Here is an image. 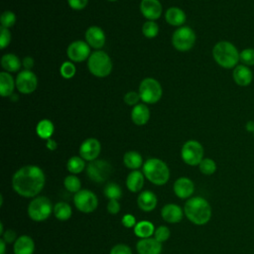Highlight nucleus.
Instances as JSON below:
<instances>
[{"label":"nucleus","mask_w":254,"mask_h":254,"mask_svg":"<svg viewBox=\"0 0 254 254\" xmlns=\"http://www.w3.org/2000/svg\"><path fill=\"white\" fill-rule=\"evenodd\" d=\"M46 177L43 170L35 165L20 168L12 178L13 190L25 197L37 196L45 187Z\"/></svg>","instance_id":"f257e3e1"},{"label":"nucleus","mask_w":254,"mask_h":254,"mask_svg":"<svg viewBox=\"0 0 254 254\" xmlns=\"http://www.w3.org/2000/svg\"><path fill=\"white\" fill-rule=\"evenodd\" d=\"M184 214L193 224L203 225L206 224L211 217V207L205 198L193 196L186 201Z\"/></svg>","instance_id":"f03ea898"},{"label":"nucleus","mask_w":254,"mask_h":254,"mask_svg":"<svg viewBox=\"0 0 254 254\" xmlns=\"http://www.w3.org/2000/svg\"><path fill=\"white\" fill-rule=\"evenodd\" d=\"M212 57L217 64L224 68H234L240 61V52L228 41L216 43L212 49Z\"/></svg>","instance_id":"7ed1b4c3"},{"label":"nucleus","mask_w":254,"mask_h":254,"mask_svg":"<svg viewBox=\"0 0 254 254\" xmlns=\"http://www.w3.org/2000/svg\"><path fill=\"white\" fill-rule=\"evenodd\" d=\"M143 174L149 182L156 186H163L170 179V170L167 164L157 158H151L144 162Z\"/></svg>","instance_id":"20e7f679"},{"label":"nucleus","mask_w":254,"mask_h":254,"mask_svg":"<svg viewBox=\"0 0 254 254\" xmlns=\"http://www.w3.org/2000/svg\"><path fill=\"white\" fill-rule=\"evenodd\" d=\"M87 66L93 75L97 77H105L112 70V62L105 52L95 51L89 56Z\"/></svg>","instance_id":"39448f33"},{"label":"nucleus","mask_w":254,"mask_h":254,"mask_svg":"<svg viewBox=\"0 0 254 254\" xmlns=\"http://www.w3.org/2000/svg\"><path fill=\"white\" fill-rule=\"evenodd\" d=\"M54 211L51 200L43 195L33 198L28 205V215L34 221L46 220Z\"/></svg>","instance_id":"423d86ee"},{"label":"nucleus","mask_w":254,"mask_h":254,"mask_svg":"<svg viewBox=\"0 0 254 254\" xmlns=\"http://www.w3.org/2000/svg\"><path fill=\"white\" fill-rule=\"evenodd\" d=\"M162 86L155 78L147 77L139 85V94L141 100L145 103L153 104L158 102L162 97Z\"/></svg>","instance_id":"0eeeda50"},{"label":"nucleus","mask_w":254,"mask_h":254,"mask_svg":"<svg viewBox=\"0 0 254 254\" xmlns=\"http://www.w3.org/2000/svg\"><path fill=\"white\" fill-rule=\"evenodd\" d=\"M195 43V34L191 28L182 26L178 28L172 36V44L174 48L180 52L190 50Z\"/></svg>","instance_id":"6e6552de"},{"label":"nucleus","mask_w":254,"mask_h":254,"mask_svg":"<svg viewBox=\"0 0 254 254\" xmlns=\"http://www.w3.org/2000/svg\"><path fill=\"white\" fill-rule=\"evenodd\" d=\"M181 156L186 164L197 166L203 159V147L195 140H189L183 145Z\"/></svg>","instance_id":"1a4fd4ad"},{"label":"nucleus","mask_w":254,"mask_h":254,"mask_svg":"<svg viewBox=\"0 0 254 254\" xmlns=\"http://www.w3.org/2000/svg\"><path fill=\"white\" fill-rule=\"evenodd\" d=\"M112 167L105 160H94L88 163L86 167V174L88 178L95 183L105 182L111 175Z\"/></svg>","instance_id":"9d476101"},{"label":"nucleus","mask_w":254,"mask_h":254,"mask_svg":"<svg viewBox=\"0 0 254 254\" xmlns=\"http://www.w3.org/2000/svg\"><path fill=\"white\" fill-rule=\"evenodd\" d=\"M73 203L79 211L90 213L94 211L98 205V199L94 192L89 190H80L73 195Z\"/></svg>","instance_id":"9b49d317"},{"label":"nucleus","mask_w":254,"mask_h":254,"mask_svg":"<svg viewBox=\"0 0 254 254\" xmlns=\"http://www.w3.org/2000/svg\"><path fill=\"white\" fill-rule=\"evenodd\" d=\"M38 85L36 74L29 69H24L16 77V87L18 91L24 94H29L35 91Z\"/></svg>","instance_id":"f8f14e48"},{"label":"nucleus","mask_w":254,"mask_h":254,"mask_svg":"<svg viewBox=\"0 0 254 254\" xmlns=\"http://www.w3.org/2000/svg\"><path fill=\"white\" fill-rule=\"evenodd\" d=\"M66 54L68 59L75 63L83 62L91 55L89 45L83 41H74L70 43L67 47Z\"/></svg>","instance_id":"ddd939ff"},{"label":"nucleus","mask_w":254,"mask_h":254,"mask_svg":"<svg viewBox=\"0 0 254 254\" xmlns=\"http://www.w3.org/2000/svg\"><path fill=\"white\" fill-rule=\"evenodd\" d=\"M100 150L101 146L99 141L95 138H88L81 143L79 147V156L83 160L91 162L97 159L100 154Z\"/></svg>","instance_id":"4468645a"},{"label":"nucleus","mask_w":254,"mask_h":254,"mask_svg":"<svg viewBox=\"0 0 254 254\" xmlns=\"http://www.w3.org/2000/svg\"><path fill=\"white\" fill-rule=\"evenodd\" d=\"M142 15L150 20H157L162 14V5L159 0H142L140 4Z\"/></svg>","instance_id":"2eb2a0df"},{"label":"nucleus","mask_w":254,"mask_h":254,"mask_svg":"<svg viewBox=\"0 0 254 254\" xmlns=\"http://www.w3.org/2000/svg\"><path fill=\"white\" fill-rule=\"evenodd\" d=\"M85 41L89 47L100 49L105 44V34L101 28L97 26H91L85 32Z\"/></svg>","instance_id":"dca6fc26"},{"label":"nucleus","mask_w":254,"mask_h":254,"mask_svg":"<svg viewBox=\"0 0 254 254\" xmlns=\"http://www.w3.org/2000/svg\"><path fill=\"white\" fill-rule=\"evenodd\" d=\"M234 82L239 86H248L253 80V72L249 66L237 64L232 71Z\"/></svg>","instance_id":"f3484780"},{"label":"nucleus","mask_w":254,"mask_h":254,"mask_svg":"<svg viewBox=\"0 0 254 254\" xmlns=\"http://www.w3.org/2000/svg\"><path fill=\"white\" fill-rule=\"evenodd\" d=\"M193 190L194 185L192 181L189 178H179L174 184V192L178 197L182 199L189 198L193 193Z\"/></svg>","instance_id":"a211bd4d"},{"label":"nucleus","mask_w":254,"mask_h":254,"mask_svg":"<svg viewBox=\"0 0 254 254\" xmlns=\"http://www.w3.org/2000/svg\"><path fill=\"white\" fill-rule=\"evenodd\" d=\"M136 249L139 254H160L162 243L156 238H141L136 244Z\"/></svg>","instance_id":"6ab92c4d"},{"label":"nucleus","mask_w":254,"mask_h":254,"mask_svg":"<svg viewBox=\"0 0 254 254\" xmlns=\"http://www.w3.org/2000/svg\"><path fill=\"white\" fill-rule=\"evenodd\" d=\"M183 209L176 203L165 204L161 209L162 218L169 223H178L183 218Z\"/></svg>","instance_id":"aec40b11"},{"label":"nucleus","mask_w":254,"mask_h":254,"mask_svg":"<svg viewBox=\"0 0 254 254\" xmlns=\"http://www.w3.org/2000/svg\"><path fill=\"white\" fill-rule=\"evenodd\" d=\"M35 250V243L31 236L21 235L14 242V254H33Z\"/></svg>","instance_id":"412c9836"},{"label":"nucleus","mask_w":254,"mask_h":254,"mask_svg":"<svg viewBox=\"0 0 254 254\" xmlns=\"http://www.w3.org/2000/svg\"><path fill=\"white\" fill-rule=\"evenodd\" d=\"M157 195L151 190H143L137 198V204L143 211H151L157 206Z\"/></svg>","instance_id":"4be33fe9"},{"label":"nucleus","mask_w":254,"mask_h":254,"mask_svg":"<svg viewBox=\"0 0 254 254\" xmlns=\"http://www.w3.org/2000/svg\"><path fill=\"white\" fill-rule=\"evenodd\" d=\"M145 176L138 170H133L126 178V187L131 192H138L143 189Z\"/></svg>","instance_id":"5701e85b"},{"label":"nucleus","mask_w":254,"mask_h":254,"mask_svg":"<svg viewBox=\"0 0 254 254\" xmlns=\"http://www.w3.org/2000/svg\"><path fill=\"white\" fill-rule=\"evenodd\" d=\"M131 119L136 125H145L150 119V110L145 104H136L131 111Z\"/></svg>","instance_id":"b1692460"},{"label":"nucleus","mask_w":254,"mask_h":254,"mask_svg":"<svg viewBox=\"0 0 254 254\" xmlns=\"http://www.w3.org/2000/svg\"><path fill=\"white\" fill-rule=\"evenodd\" d=\"M16 85V81L14 80L13 76L9 74L7 71L0 72V94L3 97L10 96L14 92V88Z\"/></svg>","instance_id":"393cba45"},{"label":"nucleus","mask_w":254,"mask_h":254,"mask_svg":"<svg viewBox=\"0 0 254 254\" xmlns=\"http://www.w3.org/2000/svg\"><path fill=\"white\" fill-rule=\"evenodd\" d=\"M165 19L172 26H182L186 22V14L178 7H171L166 11Z\"/></svg>","instance_id":"a878e982"},{"label":"nucleus","mask_w":254,"mask_h":254,"mask_svg":"<svg viewBox=\"0 0 254 254\" xmlns=\"http://www.w3.org/2000/svg\"><path fill=\"white\" fill-rule=\"evenodd\" d=\"M20 59L14 54H5L1 59V65L7 72H15L21 67Z\"/></svg>","instance_id":"bb28decb"},{"label":"nucleus","mask_w":254,"mask_h":254,"mask_svg":"<svg viewBox=\"0 0 254 254\" xmlns=\"http://www.w3.org/2000/svg\"><path fill=\"white\" fill-rule=\"evenodd\" d=\"M155 232L154 224L148 220H141L134 226V233L140 238L151 237Z\"/></svg>","instance_id":"cd10ccee"},{"label":"nucleus","mask_w":254,"mask_h":254,"mask_svg":"<svg viewBox=\"0 0 254 254\" xmlns=\"http://www.w3.org/2000/svg\"><path fill=\"white\" fill-rule=\"evenodd\" d=\"M124 165L131 170H138L143 165L142 156L136 151L126 152L123 156Z\"/></svg>","instance_id":"c85d7f7f"},{"label":"nucleus","mask_w":254,"mask_h":254,"mask_svg":"<svg viewBox=\"0 0 254 254\" xmlns=\"http://www.w3.org/2000/svg\"><path fill=\"white\" fill-rule=\"evenodd\" d=\"M54 129H55V127H54V124L51 120L43 119V120L39 121V123L37 124L36 132H37V134L40 138L48 140L53 135Z\"/></svg>","instance_id":"c756f323"},{"label":"nucleus","mask_w":254,"mask_h":254,"mask_svg":"<svg viewBox=\"0 0 254 254\" xmlns=\"http://www.w3.org/2000/svg\"><path fill=\"white\" fill-rule=\"evenodd\" d=\"M54 215L62 221L67 220L71 214H72V210H71V206L65 202V201H60L58 203H56L54 205Z\"/></svg>","instance_id":"7c9ffc66"},{"label":"nucleus","mask_w":254,"mask_h":254,"mask_svg":"<svg viewBox=\"0 0 254 254\" xmlns=\"http://www.w3.org/2000/svg\"><path fill=\"white\" fill-rule=\"evenodd\" d=\"M66 168L67 171L72 175L79 174L85 169V160H83L80 156H73L68 159Z\"/></svg>","instance_id":"2f4dec72"},{"label":"nucleus","mask_w":254,"mask_h":254,"mask_svg":"<svg viewBox=\"0 0 254 254\" xmlns=\"http://www.w3.org/2000/svg\"><path fill=\"white\" fill-rule=\"evenodd\" d=\"M103 193L108 199H119L122 196V190L117 184L110 182L104 186Z\"/></svg>","instance_id":"473e14b6"},{"label":"nucleus","mask_w":254,"mask_h":254,"mask_svg":"<svg viewBox=\"0 0 254 254\" xmlns=\"http://www.w3.org/2000/svg\"><path fill=\"white\" fill-rule=\"evenodd\" d=\"M64 186L69 192L76 193L80 190V180L75 175H68L64 180Z\"/></svg>","instance_id":"72a5a7b5"},{"label":"nucleus","mask_w":254,"mask_h":254,"mask_svg":"<svg viewBox=\"0 0 254 254\" xmlns=\"http://www.w3.org/2000/svg\"><path fill=\"white\" fill-rule=\"evenodd\" d=\"M142 32L146 38H155L159 33V26L155 21H146L142 26Z\"/></svg>","instance_id":"f704fd0d"},{"label":"nucleus","mask_w":254,"mask_h":254,"mask_svg":"<svg viewBox=\"0 0 254 254\" xmlns=\"http://www.w3.org/2000/svg\"><path fill=\"white\" fill-rule=\"evenodd\" d=\"M199 171L206 176L212 175L216 171V164L215 162L210 158H204L201 160V162L198 165Z\"/></svg>","instance_id":"c9c22d12"},{"label":"nucleus","mask_w":254,"mask_h":254,"mask_svg":"<svg viewBox=\"0 0 254 254\" xmlns=\"http://www.w3.org/2000/svg\"><path fill=\"white\" fill-rule=\"evenodd\" d=\"M240 62L247 66L254 65V49L246 48L240 52Z\"/></svg>","instance_id":"e433bc0d"},{"label":"nucleus","mask_w":254,"mask_h":254,"mask_svg":"<svg viewBox=\"0 0 254 254\" xmlns=\"http://www.w3.org/2000/svg\"><path fill=\"white\" fill-rule=\"evenodd\" d=\"M75 71H76L75 66L71 62L63 63L62 65H61V68H60L61 75L64 78H66V79L73 77V75L75 74Z\"/></svg>","instance_id":"4c0bfd02"},{"label":"nucleus","mask_w":254,"mask_h":254,"mask_svg":"<svg viewBox=\"0 0 254 254\" xmlns=\"http://www.w3.org/2000/svg\"><path fill=\"white\" fill-rule=\"evenodd\" d=\"M0 22L2 27L9 29L16 23V15L11 11H4L1 15Z\"/></svg>","instance_id":"58836bf2"},{"label":"nucleus","mask_w":254,"mask_h":254,"mask_svg":"<svg viewBox=\"0 0 254 254\" xmlns=\"http://www.w3.org/2000/svg\"><path fill=\"white\" fill-rule=\"evenodd\" d=\"M170 235H171L170 229L165 225H160L155 229V232H154V238H156L161 243L167 241Z\"/></svg>","instance_id":"ea45409f"},{"label":"nucleus","mask_w":254,"mask_h":254,"mask_svg":"<svg viewBox=\"0 0 254 254\" xmlns=\"http://www.w3.org/2000/svg\"><path fill=\"white\" fill-rule=\"evenodd\" d=\"M11 41V33L9 29L4 28L1 26L0 28V48L3 50L5 49Z\"/></svg>","instance_id":"a19ab883"},{"label":"nucleus","mask_w":254,"mask_h":254,"mask_svg":"<svg viewBox=\"0 0 254 254\" xmlns=\"http://www.w3.org/2000/svg\"><path fill=\"white\" fill-rule=\"evenodd\" d=\"M109 254H132V250L128 245L119 243L111 248Z\"/></svg>","instance_id":"79ce46f5"},{"label":"nucleus","mask_w":254,"mask_h":254,"mask_svg":"<svg viewBox=\"0 0 254 254\" xmlns=\"http://www.w3.org/2000/svg\"><path fill=\"white\" fill-rule=\"evenodd\" d=\"M140 99H141V97H140L139 92L129 91L124 95V101L128 105H136Z\"/></svg>","instance_id":"37998d69"},{"label":"nucleus","mask_w":254,"mask_h":254,"mask_svg":"<svg viewBox=\"0 0 254 254\" xmlns=\"http://www.w3.org/2000/svg\"><path fill=\"white\" fill-rule=\"evenodd\" d=\"M121 222L122 224L127 227V228H131V227H134L136 225V218L134 215L130 214V213H127L125 215H123L122 219H121Z\"/></svg>","instance_id":"c03bdc74"},{"label":"nucleus","mask_w":254,"mask_h":254,"mask_svg":"<svg viewBox=\"0 0 254 254\" xmlns=\"http://www.w3.org/2000/svg\"><path fill=\"white\" fill-rule=\"evenodd\" d=\"M68 6L73 10H81L86 7L88 0H67Z\"/></svg>","instance_id":"a18cd8bd"},{"label":"nucleus","mask_w":254,"mask_h":254,"mask_svg":"<svg viewBox=\"0 0 254 254\" xmlns=\"http://www.w3.org/2000/svg\"><path fill=\"white\" fill-rule=\"evenodd\" d=\"M120 210V203L118 199H109L107 203V211L110 214H117Z\"/></svg>","instance_id":"49530a36"},{"label":"nucleus","mask_w":254,"mask_h":254,"mask_svg":"<svg viewBox=\"0 0 254 254\" xmlns=\"http://www.w3.org/2000/svg\"><path fill=\"white\" fill-rule=\"evenodd\" d=\"M2 239L6 242V243H12L15 242L17 239V235L16 232L12 229H8L6 230L3 234H2Z\"/></svg>","instance_id":"de8ad7c7"},{"label":"nucleus","mask_w":254,"mask_h":254,"mask_svg":"<svg viewBox=\"0 0 254 254\" xmlns=\"http://www.w3.org/2000/svg\"><path fill=\"white\" fill-rule=\"evenodd\" d=\"M22 64L26 69L30 70L34 65V59L32 57H26V58H24Z\"/></svg>","instance_id":"09e8293b"},{"label":"nucleus","mask_w":254,"mask_h":254,"mask_svg":"<svg viewBox=\"0 0 254 254\" xmlns=\"http://www.w3.org/2000/svg\"><path fill=\"white\" fill-rule=\"evenodd\" d=\"M245 129H246V131L253 133L254 132V121L253 120L247 121L246 125H245Z\"/></svg>","instance_id":"8fccbe9b"},{"label":"nucleus","mask_w":254,"mask_h":254,"mask_svg":"<svg viewBox=\"0 0 254 254\" xmlns=\"http://www.w3.org/2000/svg\"><path fill=\"white\" fill-rule=\"evenodd\" d=\"M47 148L50 149V150H55L57 148V143L56 141H54L53 139H48V142H47Z\"/></svg>","instance_id":"3c124183"},{"label":"nucleus","mask_w":254,"mask_h":254,"mask_svg":"<svg viewBox=\"0 0 254 254\" xmlns=\"http://www.w3.org/2000/svg\"><path fill=\"white\" fill-rule=\"evenodd\" d=\"M0 245H1V254H5V249H6V242L1 238L0 239Z\"/></svg>","instance_id":"603ef678"},{"label":"nucleus","mask_w":254,"mask_h":254,"mask_svg":"<svg viewBox=\"0 0 254 254\" xmlns=\"http://www.w3.org/2000/svg\"><path fill=\"white\" fill-rule=\"evenodd\" d=\"M13 95V100H17V98H18V96L17 95H14V93L12 94Z\"/></svg>","instance_id":"864d4df0"},{"label":"nucleus","mask_w":254,"mask_h":254,"mask_svg":"<svg viewBox=\"0 0 254 254\" xmlns=\"http://www.w3.org/2000/svg\"><path fill=\"white\" fill-rule=\"evenodd\" d=\"M108 1H116V0H108Z\"/></svg>","instance_id":"5fc2aeb1"},{"label":"nucleus","mask_w":254,"mask_h":254,"mask_svg":"<svg viewBox=\"0 0 254 254\" xmlns=\"http://www.w3.org/2000/svg\"><path fill=\"white\" fill-rule=\"evenodd\" d=\"M63 254H66V253H63Z\"/></svg>","instance_id":"6e6d98bb"},{"label":"nucleus","mask_w":254,"mask_h":254,"mask_svg":"<svg viewBox=\"0 0 254 254\" xmlns=\"http://www.w3.org/2000/svg\"><path fill=\"white\" fill-rule=\"evenodd\" d=\"M253 136H254V132H253Z\"/></svg>","instance_id":"4d7b16f0"}]
</instances>
